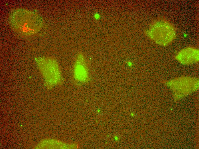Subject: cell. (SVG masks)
I'll return each instance as SVG.
<instances>
[{
  "mask_svg": "<svg viewBox=\"0 0 199 149\" xmlns=\"http://www.w3.org/2000/svg\"><path fill=\"white\" fill-rule=\"evenodd\" d=\"M149 36L156 44L165 46L176 38V32L174 26L166 19H161L156 21L148 31Z\"/></svg>",
  "mask_w": 199,
  "mask_h": 149,
  "instance_id": "cell-1",
  "label": "cell"
},
{
  "mask_svg": "<svg viewBox=\"0 0 199 149\" xmlns=\"http://www.w3.org/2000/svg\"><path fill=\"white\" fill-rule=\"evenodd\" d=\"M130 115L131 116H133L134 115V114L133 113H130Z\"/></svg>",
  "mask_w": 199,
  "mask_h": 149,
  "instance_id": "cell-5",
  "label": "cell"
},
{
  "mask_svg": "<svg viewBox=\"0 0 199 149\" xmlns=\"http://www.w3.org/2000/svg\"><path fill=\"white\" fill-rule=\"evenodd\" d=\"M114 141H117L119 140L120 138L118 136L115 135L114 137Z\"/></svg>",
  "mask_w": 199,
  "mask_h": 149,
  "instance_id": "cell-4",
  "label": "cell"
},
{
  "mask_svg": "<svg viewBox=\"0 0 199 149\" xmlns=\"http://www.w3.org/2000/svg\"><path fill=\"white\" fill-rule=\"evenodd\" d=\"M19 17L17 15L13 23L19 32L22 34H31L35 33L40 27V20L37 15L31 12H25L26 19L24 17Z\"/></svg>",
  "mask_w": 199,
  "mask_h": 149,
  "instance_id": "cell-2",
  "label": "cell"
},
{
  "mask_svg": "<svg viewBox=\"0 0 199 149\" xmlns=\"http://www.w3.org/2000/svg\"><path fill=\"white\" fill-rule=\"evenodd\" d=\"M176 58L179 62L184 64H190L199 60V50L194 47H188L180 51Z\"/></svg>",
  "mask_w": 199,
  "mask_h": 149,
  "instance_id": "cell-3",
  "label": "cell"
}]
</instances>
